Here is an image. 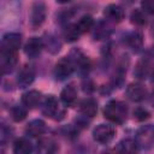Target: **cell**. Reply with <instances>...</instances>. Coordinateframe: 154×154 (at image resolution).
Here are the masks:
<instances>
[{
    "label": "cell",
    "mask_w": 154,
    "mask_h": 154,
    "mask_svg": "<svg viewBox=\"0 0 154 154\" xmlns=\"http://www.w3.org/2000/svg\"><path fill=\"white\" fill-rule=\"evenodd\" d=\"M103 117L114 124H123L128 118V105L119 100H111L103 107Z\"/></svg>",
    "instance_id": "6da1fadb"
},
{
    "label": "cell",
    "mask_w": 154,
    "mask_h": 154,
    "mask_svg": "<svg viewBox=\"0 0 154 154\" xmlns=\"http://www.w3.org/2000/svg\"><path fill=\"white\" fill-rule=\"evenodd\" d=\"M41 105H42L41 111H42L43 116L52 118V119H55V120H61L65 117V109L61 108L59 100L54 95H52V94L47 95L42 100Z\"/></svg>",
    "instance_id": "7a4b0ae2"
},
{
    "label": "cell",
    "mask_w": 154,
    "mask_h": 154,
    "mask_svg": "<svg viewBox=\"0 0 154 154\" xmlns=\"http://www.w3.org/2000/svg\"><path fill=\"white\" fill-rule=\"evenodd\" d=\"M135 141L142 149H149L154 144V126L150 124L142 125L135 134Z\"/></svg>",
    "instance_id": "3957f363"
},
{
    "label": "cell",
    "mask_w": 154,
    "mask_h": 154,
    "mask_svg": "<svg viewBox=\"0 0 154 154\" xmlns=\"http://www.w3.org/2000/svg\"><path fill=\"white\" fill-rule=\"evenodd\" d=\"M46 16H47V7H46L45 2H42V1H35L31 5L30 13H29V23H30V26L32 29L40 28L45 23Z\"/></svg>",
    "instance_id": "277c9868"
},
{
    "label": "cell",
    "mask_w": 154,
    "mask_h": 154,
    "mask_svg": "<svg viewBox=\"0 0 154 154\" xmlns=\"http://www.w3.org/2000/svg\"><path fill=\"white\" fill-rule=\"evenodd\" d=\"M76 70V66L70 57H64L61 58L54 66V77L58 81H65L69 78Z\"/></svg>",
    "instance_id": "5b68a950"
},
{
    "label": "cell",
    "mask_w": 154,
    "mask_h": 154,
    "mask_svg": "<svg viewBox=\"0 0 154 154\" xmlns=\"http://www.w3.org/2000/svg\"><path fill=\"white\" fill-rule=\"evenodd\" d=\"M116 136V129L109 124H99L93 130V138L100 144L109 143Z\"/></svg>",
    "instance_id": "8992f818"
},
{
    "label": "cell",
    "mask_w": 154,
    "mask_h": 154,
    "mask_svg": "<svg viewBox=\"0 0 154 154\" xmlns=\"http://www.w3.org/2000/svg\"><path fill=\"white\" fill-rule=\"evenodd\" d=\"M22 45V35L18 32H7L1 38V52L17 53Z\"/></svg>",
    "instance_id": "52a82bcc"
},
{
    "label": "cell",
    "mask_w": 154,
    "mask_h": 154,
    "mask_svg": "<svg viewBox=\"0 0 154 154\" xmlns=\"http://www.w3.org/2000/svg\"><path fill=\"white\" fill-rule=\"evenodd\" d=\"M45 48V43H43V40L41 37H37V36H32L30 37L25 45H24V53L28 58H37L42 49Z\"/></svg>",
    "instance_id": "ba28073f"
},
{
    "label": "cell",
    "mask_w": 154,
    "mask_h": 154,
    "mask_svg": "<svg viewBox=\"0 0 154 154\" xmlns=\"http://www.w3.org/2000/svg\"><path fill=\"white\" fill-rule=\"evenodd\" d=\"M125 94L129 100H131L134 102H140L147 97L148 93L143 84H141L140 82H132L126 87Z\"/></svg>",
    "instance_id": "9c48e42d"
},
{
    "label": "cell",
    "mask_w": 154,
    "mask_h": 154,
    "mask_svg": "<svg viewBox=\"0 0 154 154\" xmlns=\"http://www.w3.org/2000/svg\"><path fill=\"white\" fill-rule=\"evenodd\" d=\"M35 77H36V72L34 67L30 65H24L17 75V85L22 89L28 88L29 85L32 84V82L35 81Z\"/></svg>",
    "instance_id": "30bf717a"
},
{
    "label": "cell",
    "mask_w": 154,
    "mask_h": 154,
    "mask_svg": "<svg viewBox=\"0 0 154 154\" xmlns=\"http://www.w3.org/2000/svg\"><path fill=\"white\" fill-rule=\"evenodd\" d=\"M69 57L72 59L76 69L78 70V72L88 73V71L90 70V60L87 55L83 54V52H81L79 49H73Z\"/></svg>",
    "instance_id": "8fae6325"
},
{
    "label": "cell",
    "mask_w": 154,
    "mask_h": 154,
    "mask_svg": "<svg viewBox=\"0 0 154 154\" xmlns=\"http://www.w3.org/2000/svg\"><path fill=\"white\" fill-rule=\"evenodd\" d=\"M103 16L106 17L108 22L120 23L125 17V12L122 6L116 5V4H109L103 8Z\"/></svg>",
    "instance_id": "7c38bea8"
},
{
    "label": "cell",
    "mask_w": 154,
    "mask_h": 154,
    "mask_svg": "<svg viewBox=\"0 0 154 154\" xmlns=\"http://www.w3.org/2000/svg\"><path fill=\"white\" fill-rule=\"evenodd\" d=\"M40 103H42V94L38 90L31 89L22 95V105L28 109L36 108L37 106H40Z\"/></svg>",
    "instance_id": "4fadbf2b"
},
{
    "label": "cell",
    "mask_w": 154,
    "mask_h": 154,
    "mask_svg": "<svg viewBox=\"0 0 154 154\" xmlns=\"http://www.w3.org/2000/svg\"><path fill=\"white\" fill-rule=\"evenodd\" d=\"M59 147L57 142L51 137H41L35 148L36 154H57Z\"/></svg>",
    "instance_id": "5bb4252c"
},
{
    "label": "cell",
    "mask_w": 154,
    "mask_h": 154,
    "mask_svg": "<svg viewBox=\"0 0 154 154\" xmlns=\"http://www.w3.org/2000/svg\"><path fill=\"white\" fill-rule=\"evenodd\" d=\"M17 53H4L1 52L0 55V67H1V73L2 75H8L11 73L16 65H17Z\"/></svg>",
    "instance_id": "9a60e30c"
},
{
    "label": "cell",
    "mask_w": 154,
    "mask_h": 154,
    "mask_svg": "<svg viewBox=\"0 0 154 154\" xmlns=\"http://www.w3.org/2000/svg\"><path fill=\"white\" fill-rule=\"evenodd\" d=\"M78 111L85 118H93L97 113V102L93 97H85L79 102Z\"/></svg>",
    "instance_id": "2e32d148"
},
{
    "label": "cell",
    "mask_w": 154,
    "mask_h": 154,
    "mask_svg": "<svg viewBox=\"0 0 154 154\" xmlns=\"http://www.w3.org/2000/svg\"><path fill=\"white\" fill-rule=\"evenodd\" d=\"M47 131V125L42 119H32L25 126V134L30 137H41Z\"/></svg>",
    "instance_id": "e0dca14e"
},
{
    "label": "cell",
    "mask_w": 154,
    "mask_h": 154,
    "mask_svg": "<svg viewBox=\"0 0 154 154\" xmlns=\"http://www.w3.org/2000/svg\"><path fill=\"white\" fill-rule=\"evenodd\" d=\"M60 101L65 107H73L77 103V90L73 84H67L60 93Z\"/></svg>",
    "instance_id": "ac0fdd59"
},
{
    "label": "cell",
    "mask_w": 154,
    "mask_h": 154,
    "mask_svg": "<svg viewBox=\"0 0 154 154\" xmlns=\"http://www.w3.org/2000/svg\"><path fill=\"white\" fill-rule=\"evenodd\" d=\"M125 43L131 51L140 52L143 47V36L140 31H130L125 35Z\"/></svg>",
    "instance_id": "d6986e66"
},
{
    "label": "cell",
    "mask_w": 154,
    "mask_h": 154,
    "mask_svg": "<svg viewBox=\"0 0 154 154\" xmlns=\"http://www.w3.org/2000/svg\"><path fill=\"white\" fill-rule=\"evenodd\" d=\"M13 154H32L34 146L26 137H19L13 142L12 147Z\"/></svg>",
    "instance_id": "ffe728a7"
},
{
    "label": "cell",
    "mask_w": 154,
    "mask_h": 154,
    "mask_svg": "<svg viewBox=\"0 0 154 154\" xmlns=\"http://www.w3.org/2000/svg\"><path fill=\"white\" fill-rule=\"evenodd\" d=\"M138 150H140V147L135 140L124 138L118 143L116 152L118 154H138Z\"/></svg>",
    "instance_id": "44dd1931"
},
{
    "label": "cell",
    "mask_w": 154,
    "mask_h": 154,
    "mask_svg": "<svg viewBox=\"0 0 154 154\" xmlns=\"http://www.w3.org/2000/svg\"><path fill=\"white\" fill-rule=\"evenodd\" d=\"M112 34V28L107 22H99L95 26H94V32L93 36L95 40H106L109 37V35Z\"/></svg>",
    "instance_id": "7402d4cb"
},
{
    "label": "cell",
    "mask_w": 154,
    "mask_h": 154,
    "mask_svg": "<svg viewBox=\"0 0 154 154\" xmlns=\"http://www.w3.org/2000/svg\"><path fill=\"white\" fill-rule=\"evenodd\" d=\"M81 31L77 26V23H69L66 24L65 29H64V38L67 42H75L81 36Z\"/></svg>",
    "instance_id": "603a6c76"
},
{
    "label": "cell",
    "mask_w": 154,
    "mask_h": 154,
    "mask_svg": "<svg viewBox=\"0 0 154 154\" xmlns=\"http://www.w3.org/2000/svg\"><path fill=\"white\" fill-rule=\"evenodd\" d=\"M43 43H45V47L47 48V51H49L52 54L58 53L61 48V42L59 41V37L54 34L46 35V38L43 40Z\"/></svg>",
    "instance_id": "cb8c5ba5"
},
{
    "label": "cell",
    "mask_w": 154,
    "mask_h": 154,
    "mask_svg": "<svg viewBox=\"0 0 154 154\" xmlns=\"http://www.w3.org/2000/svg\"><path fill=\"white\" fill-rule=\"evenodd\" d=\"M77 26L81 31V34H85L88 31H90L94 26H95V23H94V18L89 14H84L79 18V20L77 22Z\"/></svg>",
    "instance_id": "d4e9b609"
},
{
    "label": "cell",
    "mask_w": 154,
    "mask_h": 154,
    "mask_svg": "<svg viewBox=\"0 0 154 154\" xmlns=\"http://www.w3.org/2000/svg\"><path fill=\"white\" fill-rule=\"evenodd\" d=\"M149 71H150V65H149L148 60L143 59V60H140L137 63V65L135 67V71H134V75L138 79H144L149 75Z\"/></svg>",
    "instance_id": "484cf974"
},
{
    "label": "cell",
    "mask_w": 154,
    "mask_h": 154,
    "mask_svg": "<svg viewBox=\"0 0 154 154\" xmlns=\"http://www.w3.org/2000/svg\"><path fill=\"white\" fill-rule=\"evenodd\" d=\"M10 113H11V118L14 122L19 123V122H23L26 118V116H28V108L25 106H23V105H14L11 108Z\"/></svg>",
    "instance_id": "4316f807"
},
{
    "label": "cell",
    "mask_w": 154,
    "mask_h": 154,
    "mask_svg": "<svg viewBox=\"0 0 154 154\" xmlns=\"http://www.w3.org/2000/svg\"><path fill=\"white\" fill-rule=\"evenodd\" d=\"M130 19H131V23L135 24V25H144L147 23L146 13L141 8L134 10L132 13H131V16H130Z\"/></svg>",
    "instance_id": "83f0119b"
},
{
    "label": "cell",
    "mask_w": 154,
    "mask_h": 154,
    "mask_svg": "<svg viewBox=\"0 0 154 154\" xmlns=\"http://www.w3.org/2000/svg\"><path fill=\"white\" fill-rule=\"evenodd\" d=\"M132 114H134V119H136L137 122H144L150 117V113L143 107H136Z\"/></svg>",
    "instance_id": "f1b7e54d"
},
{
    "label": "cell",
    "mask_w": 154,
    "mask_h": 154,
    "mask_svg": "<svg viewBox=\"0 0 154 154\" xmlns=\"http://www.w3.org/2000/svg\"><path fill=\"white\" fill-rule=\"evenodd\" d=\"M141 10L147 14H154V0H143L141 2Z\"/></svg>",
    "instance_id": "f546056e"
},
{
    "label": "cell",
    "mask_w": 154,
    "mask_h": 154,
    "mask_svg": "<svg viewBox=\"0 0 154 154\" xmlns=\"http://www.w3.org/2000/svg\"><path fill=\"white\" fill-rule=\"evenodd\" d=\"M149 103L154 107V91L150 94V96H149Z\"/></svg>",
    "instance_id": "4dcf8cb0"
},
{
    "label": "cell",
    "mask_w": 154,
    "mask_h": 154,
    "mask_svg": "<svg viewBox=\"0 0 154 154\" xmlns=\"http://www.w3.org/2000/svg\"><path fill=\"white\" fill-rule=\"evenodd\" d=\"M102 154H118L117 152H113V150H107V152H103Z\"/></svg>",
    "instance_id": "1f68e13d"
},
{
    "label": "cell",
    "mask_w": 154,
    "mask_h": 154,
    "mask_svg": "<svg viewBox=\"0 0 154 154\" xmlns=\"http://www.w3.org/2000/svg\"><path fill=\"white\" fill-rule=\"evenodd\" d=\"M153 35H154V25H153Z\"/></svg>",
    "instance_id": "d6a6232c"
}]
</instances>
